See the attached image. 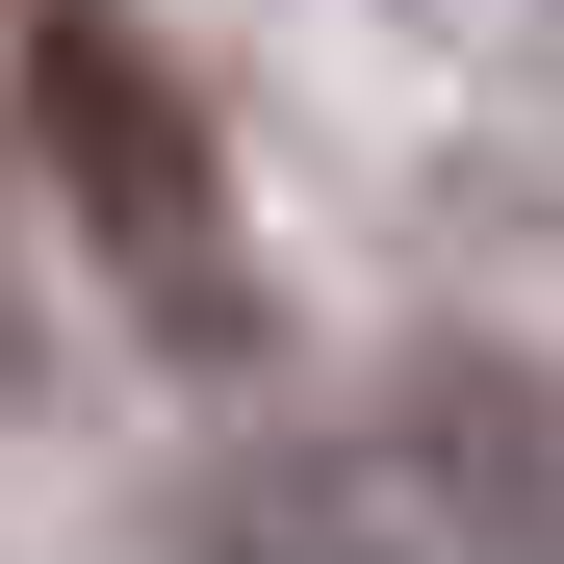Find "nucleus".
<instances>
[{"label": "nucleus", "instance_id": "obj_1", "mask_svg": "<svg viewBox=\"0 0 564 564\" xmlns=\"http://www.w3.org/2000/svg\"><path fill=\"white\" fill-rule=\"evenodd\" d=\"M0 129L52 154V206L104 231V282L180 334V359H231L257 308H231V180H206V104L154 77V26L129 0H26L0 26Z\"/></svg>", "mask_w": 564, "mask_h": 564}, {"label": "nucleus", "instance_id": "obj_2", "mask_svg": "<svg viewBox=\"0 0 564 564\" xmlns=\"http://www.w3.org/2000/svg\"><path fill=\"white\" fill-rule=\"evenodd\" d=\"M180 539H206V564H436V513H411V462H386V436L206 462V488H180Z\"/></svg>", "mask_w": 564, "mask_h": 564}]
</instances>
